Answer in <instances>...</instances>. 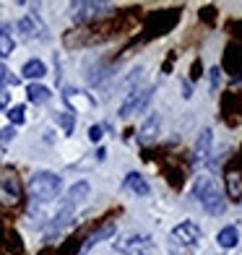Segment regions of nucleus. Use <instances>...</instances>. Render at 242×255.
I'll use <instances>...</instances> for the list:
<instances>
[{
	"label": "nucleus",
	"mask_w": 242,
	"mask_h": 255,
	"mask_svg": "<svg viewBox=\"0 0 242 255\" xmlns=\"http://www.w3.org/2000/svg\"><path fill=\"white\" fill-rule=\"evenodd\" d=\"M8 120H10V125H13V128L24 123V120H26V107H24V104L10 107V110H8Z\"/></svg>",
	"instance_id": "nucleus-22"
},
{
	"label": "nucleus",
	"mask_w": 242,
	"mask_h": 255,
	"mask_svg": "<svg viewBox=\"0 0 242 255\" xmlns=\"http://www.w3.org/2000/svg\"><path fill=\"white\" fill-rule=\"evenodd\" d=\"M5 104H8V94H0V110H3Z\"/></svg>",
	"instance_id": "nucleus-32"
},
{
	"label": "nucleus",
	"mask_w": 242,
	"mask_h": 255,
	"mask_svg": "<svg viewBox=\"0 0 242 255\" xmlns=\"http://www.w3.org/2000/svg\"><path fill=\"white\" fill-rule=\"evenodd\" d=\"M182 89H185V94H182V97H185V99H190V97H193V89H190V84H188V81H182Z\"/></svg>",
	"instance_id": "nucleus-31"
},
{
	"label": "nucleus",
	"mask_w": 242,
	"mask_h": 255,
	"mask_svg": "<svg viewBox=\"0 0 242 255\" xmlns=\"http://www.w3.org/2000/svg\"><path fill=\"white\" fill-rule=\"evenodd\" d=\"M89 141H94V143L102 141V125H91L89 128Z\"/></svg>",
	"instance_id": "nucleus-27"
},
{
	"label": "nucleus",
	"mask_w": 242,
	"mask_h": 255,
	"mask_svg": "<svg viewBox=\"0 0 242 255\" xmlns=\"http://www.w3.org/2000/svg\"><path fill=\"white\" fill-rule=\"evenodd\" d=\"M159 128H161V118L159 115H148L146 123L141 125V130H138V143H143V146L154 143L159 135Z\"/></svg>",
	"instance_id": "nucleus-12"
},
{
	"label": "nucleus",
	"mask_w": 242,
	"mask_h": 255,
	"mask_svg": "<svg viewBox=\"0 0 242 255\" xmlns=\"http://www.w3.org/2000/svg\"><path fill=\"white\" fill-rule=\"evenodd\" d=\"M154 97V86H146V89H133L125 94L122 104H120V118H133V115H141L148 102Z\"/></svg>",
	"instance_id": "nucleus-4"
},
{
	"label": "nucleus",
	"mask_w": 242,
	"mask_h": 255,
	"mask_svg": "<svg viewBox=\"0 0 242 255\" xmlns=\"http://www.w3.org/2000/svg\"><path fill=\"white\" fill-rule=\"evenodd\" d=\"M227 29L235 34V37H242V21H229L227 24Z\"/></svg>",
	"instance_id": "nucleus-28"
},
{
	"label": "nucleus",
	"mask_w": 242,
	"mask_h": 255,
	"mask_svg": "<svg viewBox=\"0 0 242 255\" xmlns=\"http://www.w3.org/2000/svg\"><path fill=\"white\" fill-rule=\"evenodd\" d=\"M216 242L222 248H235L237 242H240V232H237V227H224V229H219V235H216Z\"/></svg>",
	"instance_id": "nucleus-19"
},
{
	"label": "nucleus",
	"mask_w": 242,
	"mask_h": 255,
	"mask_svg": "<svg viewBox=\"0 0 242 255\" xmlns=\"http://www.w3.org/2000/svg\"><path fill=\"white\" fill-rule=\"evenodd\" d=\"M193 195H195V201L201 203V208L206 214H211V216H222L227 211V201H224V195L222 190H219V185L214 182V177H198L193 182Z\"/></svg>",
	"instance_id": "nucleus-1"
},
{
	"label": "nucleus",
	"mask_w": 242,
	"mask_h": 255,
	"mask_svg": "<svg viewBox=\"0 0 242 255\" xmlns=\"http://www.w3.org/2000/svg\"><path fill=\"white\" fill-rule=\"evenodd\" d=\"M5 84H13V86H16V84H18V78H16V76H10V71H8L3 63H0V89H3Z\"/></svg>",
	"instance_id": "nucleus-23"
},
{
	"label": "nucleus",
	"mask_w": 242,
	"mask_h": 255,
	"mask_svg": "<svg viewBox=\"0 0 242 255\" xmlns=\"http://www.w3.org/2000/svg\"><path fill=\"white\" fill-rule=\"evenodd\" d=\"M52 97V91L47 86H42V84H29L26 86V99L34 102V104H44V102H50Z\"/></svg>",
	"instance_id": "nucleus-18"
},
{
	"label": "nucleus",
	"mask_w": 242,
	"mask_h": 255,
	"mask_svg": "<svg viewBox=\"0 0 242 255\" xmlns=\"http://www.w3.org/2000/svg\"><path fill=\"white\" fill-rule=\"evenodd\" d=\"M154 245V240L151 235H128V237H122V240H115V250H120L125 255H146V250Z\"/></svg>",
	"instance_id": "nucleus-6"
},
{
	"label": "nucleus",
	"mask_w": 242,
	"mask_h": 255,
	"mask_svg": "<svg viewBox=\"0 0 242 255\" xmlns=\"http://www.w3.org/2000/svg\"><path fill=\"white\" fill-rule=\"evenodd\" d=\"M55 120L60 123V128H63L68 135L73 133V128H76V115L73 112H60V115H55Z\"/></svg>",
	"instance_id": "nucleus-21"
},
{
	"label": "nucleus",
	"mask_w": 242,
	"mask_h": 255,
	"mask_svg": "<svg viewBox=\"0 0 242 255\" xmlns=\"http://www.w3.org/2000/svg\"><path fill=\"white\" fill-rule=\"evenodd\" d=\"M193 78H201V60L193 63Z\"/></svg>",
	"instance_id": "nucleus-29"
},
{
	"label": "nucleus",
	"mask_w": 242,
	"mask_h": 255,
	"mask_svg": "<svg viewBox=\"0 0 242 255\" xmlns=\"http://www.w3.org/2000/svg\"><path fill=\"white\" fill-rule=\"evenodd\" d=\"M209 76H211V89L219 91V84H222V71H219V65L211 68V73H209Z\"/></svg>",
	"instance_id": "nucleus-26"
},
{
	"label": "nucleus",
	"mask_w": 242,
	"mask_h": 255,
	"mask_svg": "<svg viewBox=\"0 0 242 255\" xmlns=\"http://www.w3.org/2000/svg\"><path fill=\"white\" fill-rule=\"evenodd\" d=\"M182 10L180 8H164V10H154L151 16L146 18V26H143V37L146 39H154V37H164L175 29V24L180 21Z\"/></svg>",
	"instance_id": "nucleus-3"
},
{
	"label": "nucleus",
	"mask_w": 242,
	"mask_h": 255,
	"mask_svg": "<svg viewBox=\"0 0 242 255\" xmlns=\"http://www.w3.org/2000/svg\"><path fill=\"white\" fill-rule=\"evenodd\" d=\"M203 18H206V21H214V8H211V5L203 8Z\"/></svg>",
	"instance_id": "nucleus-30"
},
{
	"label": "nucleus",
	"mask_w": 242,
	"mask_h": 255,
	"mask_svg": "<svg viewBox=\"0 0 242 255\" xmlns=\"http://www.w3.org/2000/svg\"><path fill=\"white\" fill-rule=\"evenodd\" d=\"M172 237L180 240L182 245H198L203 232H201V227L195 222H182V224H177L175 229H172Z\"/></svg>",
	"instance_id": "nucleus-10"
},
{
	"label": "nucleus",
	"mask_w": 242,
	"mask_h": 255,
	"mask_svg": "<svg viewBox=\"0 0 242 255\" xmlns=\"http://www.w3.org/2000/svg\"><path fill=\"white\" fill-rule=\"evenodd\" d=\"M81 245H84V242H78V240H68L65 245H63V250H60V255H76V253L81 250Z\"/></svg>",
	"instance_id": "nucleus-25"
},
{
	"label": "nucleus",
	"mask_w": 242,
	"mask_h": 255,
	"mask_svg": "<svg viewBox=\"0 0 242 255\" xmlns=\"http://www.w3.org/2000/svg\"><path fill=\"white\" fill-rule=\"evenodd\" d=\"M18 31L24 34V39H44V24L34 13H29L18 21Z\"/></svg>",
	"instance_id": "nucleus-11"
},
{
	"label": "nucleus",
	"mask_w": 242,
	"mask_h": 255,
	"mask_svg": "<svg viewBox=\"0 0 242 255\" xmlns=\"http://www.w3.org/2000/svg\"><path fill=\"white\" fill-rule=\"evenodd\" d=\"M224 188H227V198L242 201V156H237L232 164L224 172Z\"/></svg>",
	"instance_id": "nucleus-7"
},
{
	"label": "nucleus",
	"mask_w": 242,
	"mask_h": 255,
	"mask_svg": "<svg viewBox=\"0 0 242 255\" xmlns=\"http://www.w3.org/2000/svg\"><path fill=\"white\" fill-rule=\"evenodd\" d=\"M229 76H242V44L240 42H229L224 47V57H222V68Z\"/></svg>",
	"instance_id": "nucleus-8"
},
{
	"label": "nucleus",
	"mask_w": 242,
	"mask_h": 255,
	"mask_svg": "<svg viewBox=\"0 0 242 255\" xmlns=\"http://www.w3.org/2000/svg\"><path fill=\"white\" fill-rule=\"evenodd\" d=\"M13 47H16V42L13 37L5 31V29H0V57H8V55H13Z\"/></svg>",
	"instance_id": "nucleus-20"
},
{
	"label": "nucleus",
	"mask_w": 242,
	"mask_h": 255,
	"mask_svg": "<svg viewBox=\"0 0 242 255\" xmlns=\"http://www.w3.org/2000/svg\"><path fill=\"white\" fill-rule=\"evenodd\" d=\"M89 182H76L71 190H68V195H65V201H63V206L60 208H76L78 203H84L86 198H89Z\"/></svg>",
	"instance_id": "nucleus-14"
},
{
	"label": "nucleus",
	"mask_w": 242,
	"mask_h": 255,
	"mask_svg": "<svg viewBox=\"0 0 242 255\" xmlns=\"http://www.w3.org/2000/svg\"><path fill=\"white\" fill-rule=\"evenodd\" d=\"M26 190H29V195L34 201L50 203V201H55L57 195H60L63 180H60V175H55V172H34L29 185H26Z\"/></svg>",
	"instance_id": "nucleus-2"
},
{
	"label": "nucleus",
	"mask_w": 242,
	"mask_h": 255,
	"mask_svg": "<svg viewBox=\"0 0 242 255\" xmlns=\"http://www.w3.org/2000/svg\"><path fill=\"white\" fill-rule=\"evenodd\" d=\"M73 21L76 24H89L94 21L97 16H102L105 10H110L107 3H73Z\"/></svg>",
	"instance_id": "nucleus-9"
},
{
	"label": "nucleus",
	"mask_w": 242,
	"mask_h": 255,
	"mask_svg": "<svg viewBox=\"0 0 242 255\" xmlns=\"http://www.w3.org/2000/svg\"><path fill=\"white\" fill-rule=\"evenodd\" d=\"M13 138H16V128H13V125L3 128V130H0V146H8Z\"/></svg>",
	"instance_id": "nucleus-24"
},
{
	"label": "nucleus",
	"mask_w": 242,
	"mask_h": 255,
	"mask_svg": "<svg viewBox=\"0 0 242 255\" xmlns=\"http://www.w3.org/2000/svg\"><path fill=\"white\" fill-rule=\"evenodd\" d=\"M21 76H24V78H34V81L44 78V76H47V65L34 57V60H26V63H24V68H21Z\"/></svg>",
	"instance_id": "nucleus-17"
},
{
	"label": "nucleus",
	"mask_w": 242,
	"mask_h": 255,
	"mask_svg": "<svg viewBox=\"0 0 242 255\" xmlns=\"http://www.w3.org/2000/svg\"><path fill=\"white\" fill-rule=\"evenodd\" d=\"M125 188H128L133 195H141V198H146L148 193H151V188H148V182L138 175V172H130L128 177H125Z\"/></svg>",
	"instance_id": "nucleus-15"
},
{
	"label": "nucleus",
	"mask_w": 242,
	"mask_h": 255,
	"mask_svg": "<svg viewBox=\"0 0 242 255\" xmlns=\"http://www.w3.org/2000/svg\"><path fill=\"white\" fill-rule=\"evenodd\" d=\"M211 128H203L201 135H198V141H195V151H193V161L195 164H203V161H209V151H211Z\"/></svg>",
	"instance_id": "nucleus-13"
},
{
	"label": "nucleus",
	"mask_w": 242,
	"mask_h": 255,
	"mask_svg": "<svg viewBox=\"0 0 242 255\" xmlns=\"http://www.w3.org/2000/svg\"><path fill=\"white\" fill-rule=\"evenodd\" d=\"M112 232H115V222H107V224H102L97 232H91V235L86 237V242L81 245V250H91L97 245V242H102V240H107V237H112Z\"/></svg>",
	"instance_id": "nucleus-16"
},
{
	"label": "nucleus",
	"mask_w": 242,
	"mask_h": 255,
	"mask_svg": "<svg viewBox=\"0 0 242 255\" xmlns=\"http://www.w3.org/2000/svg\"><path fill=\"white\" fill-rule=\"evenodd\" d=\"M18 201H21V185H18L16 172L0 169V203L13 206V203H18Z\"/></svg>",
	"instance_id": "nucleus-5"
}]
</instances>
